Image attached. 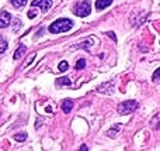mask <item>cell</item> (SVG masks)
<instances>
[{
  "mask_svg": "<svg viewBox=\"0 0 160 151\" xmlns=\"http://www.w3.org/2000/svg\"><path fill=\"white\" fill-rule=\"evenodd\" d=\"M73 27V21L69 19H59L56 21H53L49 25V31L52 34H58V33H65V31H69Z\"/></svg>",
  "mask_w": 160,
  "mask_h": 151,
  "instance_id": "6da1fadb",
  "label": "cell"
},
{
  "mask_svg": "<svg viewBox=\"0 0 160 151\" xmlns=\"http://www.w3.org/2000/svg\"><path fill=\"white\" fill-rule=\"evenodd\" d=\"M153 81H160V68L153 72Z\"/></svg>",
  "mask_w": 160,
  "mask_h": 151,
  "instance_id": "e0dca14e",
  "label": "cell"
},
{
  "mask_svg": "<svg viewBox=\"0 0 160 151\" xmlns=\"http://www.w3.org/2000/svg\"><path fill=\"white\" fill-rule=\"evenodd\" d=\"M86 67V61H84V59H79V61L78 62H76V69H83V68H84Z\"/></svg>",
  "mask_w": 160,
  "mask_h": 151,
  "instance_id": "9a60e30c",
  "label": "cell"
},
{
  "mask_svg": "<svg viewBox=\"0 0 160 151\" xmlns=\"http://www.w3.org/2000/svg\"><path fill=\"white\" fill-rule=\"evenodd\" d=\"M10 20H11L10 13H7V11H2V13H0V28L7 27V25L10 24Z\"/></svg>",
  "mask_w": 160,
  "mask_h": 151,
  "instance_id": "5b68a950",
  "label": "cell"
},
{
  "mask_svg": "<svg viewBox=\"0 0 160 151\" xmlns=\"http://www.w3.org/2000/svg\"><path fill=\"white\" fill-rule=\"evenodd\" d=\"M6 48H7V41H6L3 37H0V54L4 52Z\"/></svg>",
  "mask_w": 160,
  "mask_h": 151,
  "instance_id": "4fadbf2b",
  "label": "cell"
},
{
  "mask_svg": "<svg viewBox=\"0 0 160 151\" xmlns=\"http://www.w3.org/2000/svg\"><path fill=\"white\" fill-rule=\"evenodd\" d=\"M70 84H72V82H70V79L68 78V76H63V78L56 79V85H58V86H62V85H66V86H69Z\"/></svg>",
  "mask_w": 160,
  "mask_h": 151,
  "instance_id": "30bf717a",
  "label": "cell"
},
{
  "mask_svg": "<svg viewBox=\"0 0 160 151\" xmlns=\"http://www.w3.org/2000/svg\"><path fill=\"white\" fill-rule=\"evenodd\" d=\"M27 138V133H18V134L14 136V140L16 141H24Z\"/></svg>",
  "mask_w": 160,
  "mask_h": 151,
  "instance_id": "5bb4252c",
  "label": "cell"
},
{
  "mask_svg": "<svg viewBox=\"0 0 160 151\" xmlns=\"http://www.w3.org/2000/svg\"><path fill=\"white\" fill-rule=\"evenodd\" d=\"M32 6L34 7L38 6L42 11H47L48 8L52 6V2H51V0H32Z\"/></svg>",
  "mask_w": 160,
  "mask_h": 151,
  "instance_id": "277c9868",
  "label": "cell"
},
{
  "mask_svg": "<svg viewBox=\"0 0 160 151\" xmlns=\"http://www.w3.org/2000/svg\"><path fill=\"white\" fill-rule=\"evenodd\" d=\"M111 3H112V0H97L96 7H97V10H102V8H105L107 6H110Z\"/></svg>",
  "mask_w": 160,
  "mask_h": 151,
  "instance_id": "52a82bcc",
  "label": "cell"
},
{
  "mask_svg": "<svg viewBox=\"0 0 160 151\" xmlns=\"http://www.w3.org/2000/svg\"><path fill=\"white\" fill-rule=\"evenodd\" d=\"M119 129H121V124H115V126H114V127H111V129L108 130L107 136H108V137H111V138L117 137V134H118Z\"/></svg>",
  "mask_w": 160,
  "mask_h": 151,
  "instance_id": "ba28073f",
  "label": "cell"
},
{
  "mask_svg": "<svg viewBox=\"0 0 160 151\" xmlns=\"http://www.w3.org/2000/svg\"><path fill=\"white\" fill-rule=\"evenodd\" d=\"M10 2L14 7H24L27 4V0H10Z\"/></svg>",
  "mask_w": 160,
  "mask_h": 151,
  "instance_id": "7c38bea8",
  "label": "cell"
},
{
  "mask_svg": "<svg viewBox=\"0 0 160 151\" xmlns=\"http://www.w3.org/2000/svg\"><path fill=\"white\" fill-rule=\"evenodd\" d=\"M68 68H69V65H68L66 61H62L61 64H59V71H62V72H63V71H66Z\"/></svg>",
  "mask_w": 160,
  "mask_h": 151,
  "instance_id": "2e32d148",
  "label": "cell"
},
{
  "mask_svg": "<svg viewBox=\"0 0 160 151\" xmlns=\"http://www.w3.org/2000/svg\"><path fill=\"white\" fill-rule=\"evenodd\" d=\"M73 107V102L70 100V99H65L63 103H62V110H63L65 113H69L70 110H72Z\"/></svg>",
  "mask_w": 160,
  "mask_h": 151,
  "instance_id": "8992f818",
  "label": "cell"
},
{
  "mask_svg": "<svg viewBox=\"0 0 160 151\" xmlns=\"http://www.w3.org/2000/svg\"><path fill=\"white\" fill-rule=\"evenodd\" d=\"M94 38L91 37V38H88V40H86V41H83V44H79V45H75L73 48H88V47H91V45L94 44Z\"/></svg>",
  "mask_w": 160,
  "mask_h": 151,
  "instance_id": "9c48e42d",
  "label": "cell"
},
{
  "mask_svg": "<svg viewBox=\"0 0 160 151\" xmlns=\"http://www.w3.org/2000/svg\"><path fill=\"white\" fill-rule=\"evenodd\" d=\"M34 16H35V11H34V10H31L30 13H28V17H30V19H32Z\"/></svg>",
  "mask_w": 160,
  "mask_h": 151,
  "instance_id": "d6986e66",
  "label": "cell"
},
{
  "mask_svg": "<svg viewBox=\"0 0 160 151\" xmlns=\"http://www.w3.org/2000/svg\"><path fill=\"white\" fill-rule=\"evenodd\" d=\"M79 151H87V146H86V144H83V146H80Z\"/></svg>",
  "mask_w": 160,
  "mask_h": 151,
  "instance_id": "ac0fdd59",
  "label": "cell"
},
{
  "mask_svg": "<svg viewBox=\"0 0 160 151\" xmlns=\"http://www.w3.org/2000/svg\"><path fill=\"white\" fill-rule=\"evenodd\" d=\"M24 52H25V47H24V45H21V47H20L18 50L16 51V54H14L13 58H14V59H20V58L22 57V54H24Z\"/></svg>",
  "mask_w": 160,
  "mask_h": 151,
  "instance_id": "8fae6325",
  "label": "cell"
},
{
  "mask_svg": "<svg viewBox=\"0 0 160 151\" xmlns=\"http://www.w3.org/2000/svg\"><path fill=\"white\" fill-rule=\"evenodd\" d=\"M138 102L136 100H125L118 105V113L119 115H129L133 110L138 109Z\"/></svg>",
  "mask_w": 160,
  "mask_h": 151,
  "instance_id": "3957f363",
  "label": "cell"
},
{
  "mask_svg": "<svg viewBox=\"0 0 160 151\" xmlns=\"http://www.w3.org/2000/svg\"><path fill=\"white\" fill-rule=\"evenodd\" d=\"M91 11V4L88 0H83V2L78 3V4L75 6V8H73V13L76 14V16L79 17H86L88 16Z\"/></svg>",
  "mask_w": 160,
  "mask_h": 151,
  "instance_id": "7a4b0ae2",
  "label": "cell"
}]
</instances>
